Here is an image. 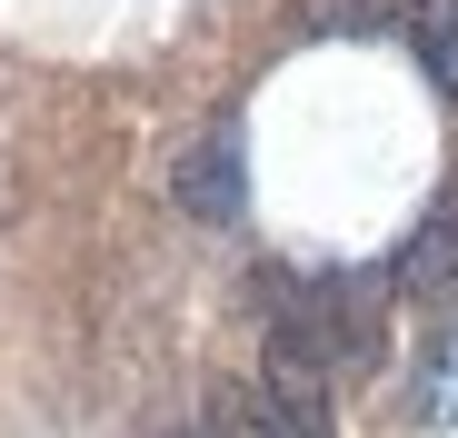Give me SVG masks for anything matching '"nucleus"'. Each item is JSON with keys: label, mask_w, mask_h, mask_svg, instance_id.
<instances>
[{"label": "nucleus", "mask_w": 458, "mask_h": 438, "mask_svg": "<svg viewBox=\"0 0 458 438\" xmlns=\"http://www.w3.org/2000/svg\"><path fill=\"white\" fill-rule=\"evenodd\" d=\"M329 379H339L329 349L279 309L269 358H259V418H269V438H329Z\"/></svg>", "instance_id": "1"}, {"label": "nucleus", "mask_w": 458, "mask_h": 438, "mask_svg": "<svg viewBox=\"0 0 458 438\" xmlns=\"http://www.w3.org/2000/svg\"><path fill=\"white\" fill-rule=\"evenodd\" d=\"M170 190H180V209H190V219H209V230H229V219L250 209V150H240V130H229V120H219V130H199Z\"/></svg>", "instance_id": "2"}, {"label": "nucleus", "mask_w": 458, "mask_h": 438, "mask_svg": "<svg viewBox=\"0 0 458 438\" xmlns=\"http://www.w3.org/2000/svg\"><path fill=\"white\" fill-rule=\"evenodd\" d=\"M448 279H458V180H438L428 219L409 230V249L389 259V289H409V299H428V289H448Z\"/></svg>", "instance_id": "3"}, {"label": "nucleus", "mask_w": 458, "mask_h": 438, "mask_svg": "<svg viewBox=\"0 0 458 438\" xmlns=\"http://www.w3.org/2000/svg\"><path fill=\"white\" fill-rule=\"evenodd\" d=\"M369 21H389L419 50V70L458 100V0H369Z\"/></svg>", "instance_id": "4"}, {"label": "nucleus", "mask_w": 458, "mask_h": 438, "mask_svg": "<svg viewBox=\"0 0 458 438\" xmlns=\"http://www.w3.org/2000/svg\"><path fill=\"white\" fill-rule=\"evenodd\" d=\"M419 428H458V329L428 349V369H419Z\"/></svg>", "instance_id": "5"}]
</instances>
